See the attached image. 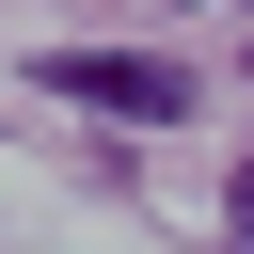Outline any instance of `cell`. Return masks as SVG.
Here are the masks:
<instances>
[{
  "instance_id": "7a4b0ae2",
  "label": "cell",
  "mask_w": 254,
  "mask_h": 254,
  "mask_svg": "<svg viewBox=\"0 0 254 254\" xmlns=\"http://www.w3.org/2000/svg\"><path fill=\"white\" fill-rule=\"evenodd\" d=\"M222 238L254 254V143H238V175H222Z\"/></svg>"
},
{
  "instance_id": "6da1fadb",
  "label": "cell",
  "mask_w": 254,
  "mask_h": 254,
  "mask_svg": "<svg viewBox=\"0 0 254 254\" xmlns=\"http://www.w3.org/2000/svg\"><path fill=\"white\" fill-rule=\"evenodd\" d=\"M32 79L79 95V111H111V127H175L190 111V64H143V48H48Z\"/></svg>"
}]
</instances>
